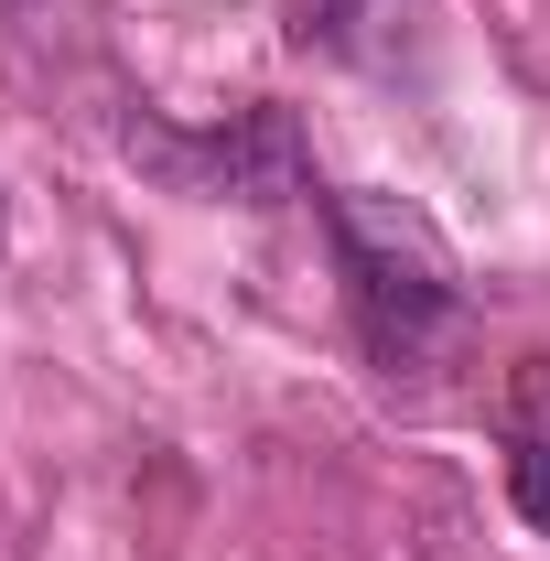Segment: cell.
Segmentation results:
<instances>
[{
	"label": "cell",
	"instance_id": "cell-1",
	"mask_svg": "<svg viewBox=\"0 0 550 561\" xmlns=\"http://www.w3.org/2000/svg\"><path fill=\"white\" fill-rule=\"evenodd\" d=\"M324 227H335V260H345V291H356L367 356L378 367H421V356L454 335V313H465V280H454V249L432 238V216L400 206V195L345 184V195H324Z\"/></svg>",
	"mask_w": 550,
	"mask_h": 561
},
{
	"label": "cell",
	"instance_id": "cell-2",
	"mask_svg": "<svg viewBox=\"0 0 550 561\" xmlns=\"http://www.w3.org/2000/svg\"><path fill=\"white\" fill-rule=\"evenodd\" d=\"M130 151H151L162 173H184L195 195H238V206H280V195H302V140H291L280 108H238V119L206 130V140L130 130Z\"/></svg>",
	"mask_w": 550,
	"mask_h": 561
},
{
	"label": "cell",
	"instance_id": "cell-3",
	"mask_svg": "<svg viewBox=\"0 0 550 561\" xmlns=\"http://www.w3.org/2000/svg\"><path fill=\"white\" fill-rule=\"evenodd\" d=\"M507 496H518V518L550 540V443L540 432H507Z\"/></svg>",
	"mask_w": 550,
	"mask_h": 561
},
{
	"label": "cell",
	"instance_id": "cell-4",
	"mask_svg": "<svg viewBox=\"0 0 550 561\" xmlns=\"http://www.w3.org/2000/svg\"><path fill=\"white\" fill-rule=\"evenodd\" d=\"M507 432H540L550 443V356H518L507 367Z\"/></svg>",
	"mask_w": 550,
	"mask_h": 561
},
{
	"label": "cell",
	"instance_id": "cell-5",
	"mask_svg": "<svg viewBox=\"0 0 550 561\" xmlns=\"http://www.w3.org/2000/svg\"><path fill=\"white\" fill-rule=\"evenodd\" d=\"M345 11H356V0H324V22H335V33H345Z\"/></svg>",
	"mask_w": 550,
	"mask_h": 561
}]
</instances>
